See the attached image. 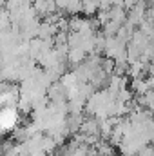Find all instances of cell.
I'll list each match as a JSON object with an SVG mask.
<instances>
[{
	"label": "cell",
	"mask_w": 154,
	"mask_h": 156,
	"mask_svg": "<svg viewBox=\"0 0 154 156\" xmlns=\"http://www.w3.org/2000/svg\"><path fill=\"white\" fill-rule=\"evenodd\" d=\"M82 9H83L82 0H67L65 13H69V15H78V13H82Z\"/></svg>",
	"instance_id": "obj_1"
}]
</instances>
